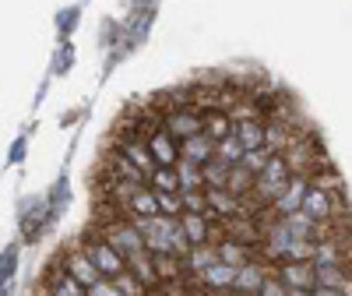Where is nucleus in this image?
<instances>
[{"mask_svg": "<svg viewBox=\"0 0 352 296\" xmlns=\"http://www.w3.org/2000/svg\"><path fill=\"white\" fill-rule=\"evenodd\" d=\"M236 138L247 148H264L268 145V120H236Z\"/></svg>", "mask_w": 352, "mask_h": 296, "instance_id": "obj_14", "label": "nucleus"}, {"mask_svg": "<svg viewBox=\"0 0 352 296\" xmlns=\"http://www.w3.org/2000/svg\"><path fill=\"white\" fill-rule=\"evenodd\" d=\"M236 272H240V268H232V264H226V261H215L197 282H201L204 289H222V293H226V289L236 286Z\"/></svg>", "mask_w": 352, "mask_h": 296, "instance_id": "obj_13", "label": "nucleus"}, {"mask_svg": "<svg viewBox=\"0 0 352 296\" xmlns=\"http://www.w3.org/2000/svg\"><path fill=\"white\" fill-rule=\"evenodd\" d=\"M148 148H152V156H155L159 166H176L180 162V138H176L166 124L148 134Z\"/></svg>", "mask_w": 352, "mask_h": 296, "instance_id": "obj_7", "label": "nucleus"}, {"mask_svg": "<svg viewBox=\"0 0 352 296\" xmlns=\"http://www.w3.org/2000/svg\"><path fill=\"white\" fill-rule=\"evenodd\" d=\"M254 180H257V173H250L243 162H236V166H232V173H229V184L226 187L236 194V198H247L254 191Z\"/></svg>", "mask_w": 352, "mask_h": 296, "instance_id": "obj_19", "label": "nucleus"}, {"mask_svg": "<svg viewBox=\"0 0 352 296\" xmlns=\"http://www.w3.org/2000/svg\"><path fill=\"white\" fill-rule=\"evenodd\" d=\"M215 247H219V261L232 264V268H243L247 261H254V251H257V247H250V244L232 240V236H222V240H219Z\"/></svg>", "mask_w": 352, "mask_h": 296, "instance_id": "obj_12", "label": "nucleus"}, {"mask_svg": "<svg viewBox=\"0 0 352 296\" xmlns=\"http://www.w3.org/2000/svg\"><path fill=\"white\" fill-rule=\"evenodd\" d=\"M289 296H314V289H289Z\"/></svg>", "mask_w": 352, "mask_h": 296, "instance_id": "obj_32", "label": "nucleus"}, {"mask_svg": "<svg viewBox=\"0 0 352 296\" xmlns=\"http://www.w3.org/2000/svg\"><path fill=\"white\" fill-rule=\"evenodd\" d=\"M292 145H296V138L289 134V127L282 120H268V148L272 152H289Z\"/></svg>", "mask_w": 352, "mask_h": 296, "instance_id": "obj_21", "label": "nucleus"}, {"mask_svg": "<svg viewBox=\"0 0 352 296\" xmlns=\"http://www.w3.org/2000/svg\"><path fill=\"white\" fill-rule=\"evenodd\" d=\"M317 264V261H314ZM352 279L349 264H317V286H331V289H345Z\"/></svg>", "mask_w": 352, "mask_h": 296, "instance_id": "obj_17", "label": "nucleus"}, {"mask_svg": "<svg viewBox=\"0 0 352 296\" xmlns=\"http://www.w3.org/2000/svg\"><path fill=\"white\" fill-rule=\"evenodd\" d=\"M102 233H106V240L120 251L124 257L127 254H134V251H141V247H148L144 244V233H141V226L131 219V215H124V219H113V222H106V226H99Z\"/></svg>", "mask_w": 352, "mask_h": 296, "instance_id": "obj_2", "label": "nucleus"}, {"mask_svg": "<svg viewBox=\"0 0 352 296\" xmlns=\"http://www.w3.org/2000/svg\"><path fill=\"white\" fill-rule=\"evenodd\" d=\"M204 131H208L215 141L229 138L232 131H236V120H232L229 109H204Z\"/></svg>", "mask_w": 352, "mask_h": 296, "instance_id": "obj_16", "label": "nucleus"}, {"mask_svg": "<svg viewBox=\"0 0 352 296\" xmlns=\"http://www.w3.org/2000/svg\"><path fill=\"white\" fill-rule=\"evenodd\" d=\"M166 127L176 134V138H190V134H201L204 131V113L194 109V106H176V109H166Z\"/></svg>", "mask_w": 352, "mask_h": 296, "instance_id": "obj_6", "label": "nucleus"}, {"mask_svg": "<svg viewBox=\"0 0 352 296\" xmlns=\"http://www.w3.org/2000/svg\"><path fill=\"white\" fill-rule=\"evenodd\" d=\"M74 18H78V8H71L67 14H60V32H71V28H74Z\"/></svg>", "mask_w": 352, "mask_h": 296, "instance_id": "obj_29", "label": "nucleus"}, {"mask_svg": "<svg viewBox=\"0 0 352 296\" xmlns=\"http://www.w3.org/2000/svg\"><path fill=\"white\" fill-rule=\"evenodd\" d=\"M176 173H180V184L184 191H204V166L201 162H190V159H180L176 162Z\"/></svg>", "mask_w": 352, "mask_h": 296, "instance_id": "obj_18", "label": "nucleus"}, {"mask_svg": "<svg viewBox=\"0 0 352 296\" xmlns=\"http://www.w3.org/2000/svg\"><path fill=\"white\" fill-rule=\"evenodd\" d=\"M272 275V268H268V261H247L243 264V268L236 272V286H232V293H236V296H257V289L264 286V279H268Z\"/></svg>", "mask_w": 352, "mask_h": 296, "instance_id": "obj_9", "label": "nucleus"}, {"mask_svg": "<svg viewBox=\"0 0 352 296\" xmlns=\"http://www.w3.org/2000/svg\"><path fill=\"white\" fill-rule=\"evenodd\" d=\"M243 152H247V148L240 145V138H236V131H232L229 138H222V141L215 145V156H219V159H226L229 166H236V162L243 159Z\"/></svg>", "mask_w": 352, "mask_h": 296, "instance_id": "obj_23", "label": "nucleus"}, {"mask_svg": "<svg viewBox=\"0 0 352 296\" xmlns=\"http://www.w3.org/2000/svg\"><path fill=\"white\" fill-rule=\"evenodd\" d=\"M257 296H289V286L278 279V272L275 275H268V279H264V286L257 289Z\"/></svg>", "mask_w": 352, "mask_h": 296, "instance_id": "obj_28", "label": "nucleus"}, {"mask_svg": "<svg viewBox=\"0 0 352 296\" xmlns=\"http://www.w3.org/2000/svg\"><path fill=\"white\" fill-rule=\"evenodd\" d=\"M64 268H67V275H74L85 289H92L99 279H106V275L96 268V261L88 257V251H85V247H71V251L64 254Z\"/></svg>", "mask_w": 352, "mask_h": 296, "instance_id": "obj_5", "label": "nucleus"}, {"mask_svg": "<svg viewBox=\"0 0 352 296\" xmlns=\"http://www.w3.org/2000/svg\"><path fill=\"white\" fill-rule=\"evenodd\" d=\"M134 8H144V0H134Z\"/></svg>", "mask_w": 352, "mask_h": 296, "instance_id": "obj_33", "label": "nucleus"}, {"mask_svg": "<svg viewBox=\"0 0 352 296\" xmlns=\"http://www.w3.org/2000/svg\"><path fill=\"white\" fill-rule=\"evenodd\" d=\"M278 279L289 289H317V264L314 261H282Z\"/></svg>", "mask_w": 352, "mask_h": 296, "instance_id": "obj_8", "label": "nucleus"}, {"mask_svg": "<svg viewBox=\"0 0 352 296\" xmlns=\"http://www.w3.org/2000/svg\"><path fill=\"white\" fill-rule=\"evenodd\" d=\"M21 152H25V138H18V141L11 145V159H8V162H21Z\"/></svg>", "mask_w": 352, "mask_h": 296, "instance_id": "obj_30", "label": "nucleus"}, {"mask_svg": "<svg viewBox=\"0 0 352 296\" xmlns=\"http://www.w3.org/2000/svg\"><path fill=\"white\" fill-rule=\"evenodd\" d=\"M215 138L208 134V131H201V134H190V138H184L180 141V159H190V162H212L215 159Z\"/></svg>", "mask_w": 352, "mask_h": 296, "instance_id": "obj_10", "label": "nucleus"}, {"mask_svg": "<svg viewBox=\"0 0 352 296\" xmlns=\"http://www.w3.org/2000/svg\"><path fill=\"white\" fill-rule=\"evenodd\" d=\"M272 156H275V152H272L268 145H264V148H250V152H243V159H240V162H243L250 173H261L264 166H268V159H272Z\"/></svg>", "mask_w": 352, "mask_h": 296, "instance_id": "obj_26", "label": "nucleus"}, {"mask_svg": "<svg viewBox=\"0 0 352 296\" xmlns=\"http://www.w3.org/2000/svg\"><path fill=\"white\" fill-rule=\"evenodd\" d=\"M159 209H162V215H184L187 212L184 191H159Z\"/></svg>", "mask_w": 352, "mask_h": 296, "instance_id": "obj_24", "label": "nucleus"}, {"mask_svg": "<svg viewBox=\"0 0 352 296\" xmlns=\"http://www.w3.org/2000/svg\"><path fill=\"white\" fill-rule=\"evenodd\" d=\"M187 212H208V191H184Z\"/></svg>", "mask_w": 352, "mask_h": 296, "instance_id": "obj_27", "label": "nucleus"}, {"mask_svg": "<svg viewBox=\"0 0 352 296\" xmlns=\"http://www.w3.org/2000/svg\"><path fill=\"white\" fill-rule=\"evenodd\" d=\"M18 275V244H8L4 254H0V279H4V286Z\"/></svg>", "mask_w": 352, "mask_h": 296, "instance_id": "obj_25", "label": "nucleus"}, {"mask_svg": "<svg viewBox=\"0 0 352 296\" xmlns=\"http://www.w3.org/2000/svg\"><path fill=\"white\" fill-rule=\"evenodd\" d=\"M303 212L317 222H338L342 219V204H338V191H328L320 184H310L307 201H303Z\"/></svg>", "mask_w": 352, "mask_h": 296, "instance_id": "obj_3", "label": "nucleus"}, {"mask_svg": "<svg viewBox=\"0 0 352 296\" xmlns=\"http://www.w3.org/2000/svg\"><path fill=\"white\" fill-rule=\"evenodd\" d=\"M215 261H219V247H215V244H201V247H194V251L187 254V275L201 279Z\"/></svg>", "mask_w": 352, "mask_h": 296, "instance_id": "obj_15", "label": "nucleus"}, {"mask_svg": "<svg viewBox=\"0 0 352 296\" xmlns=\"http://www.w3.org/2000/svg\"><path fill=\"white\" fill-rule=\"evenodd\" d=\"M310 184H314V176H307V173H292L289 187L275 198V204H272L268 212H272V215H282V219H289L292 212H303V201H307Z\"/></svg>", "mask_w": 352, "mask_h": 296, "instance_id": "obj_4", "label": "nucleus"}, {"mask_svg": "<svg viewBox=\"0 0 352 296\" xmlns=\"http://www.w3.org/2000/svg\"><path fill=\"white\" fill-rule=\"evenodd\" d=\"M148 184H152L155 191H184L176 166H155V169H152V176H148Z\"/></svg>", "mask_w": 352, "mask_h": 296, "instance_id": "obj_20", "label": "nucleus"}, {"mask_svg": "<svg viewBox=\"0 0 352 296\" xmlns=\"http://www.w3.org/2000/svg\"><path fill=\"white\" fill-rule=\"evenodd\" d=\"M81 247L88 251V257L96 261V268H99L106 279H116L120 272H127V257L106 240V233H102V229L85 233V236H81Z\"/></svg>", "mask_w": 352, "mask_h": 296, "instance_id": "obj_1", "label": "nucleus"}, {"mask_svg": "<svg viewBox=\"0 0 352 296\" xmlns=\"http://www.w3.org/2000/svg\"><path fill=\"white\" fill-rule=\"evenodd\" d=\"M127 215H131V219H155V215H162V209H159V191H155L152 184H138V191H134V198H131V204H127Z\"/></svg>", "mask_w": 352, "mask_h": 296, "instance_id": "obj_11", "label": "nucleus"}, {"mask_svg": "<svg viewBox=\"0 0 352 296\" xmlns=\"http://www.w3.org/2000/svg\"><path fill=\"white\" fill-rule=\"evenodd\" d=\"M314 296H349V293L345 289H331V286H317Z\"/></svg>", "mask_w": 352, "mask_h": 296, "instance_id": "obj_31", "label": "nucleus"}, {"mask_svg": "<svg viewBox=\"0 0 352 296\" xmlns=\"http://www.w3.org/2000/svg\"><path fill=\"white\" fill-rule=\"evenodd\" d=\"M229 173H232V166L215 156L212 162H204V184H208V187H226L229 184Z\"/></svg>", "mask_w": 352, "mask_h": 296, "instance_id": "obj_22", "label": "nucleus"}]
</instances>
